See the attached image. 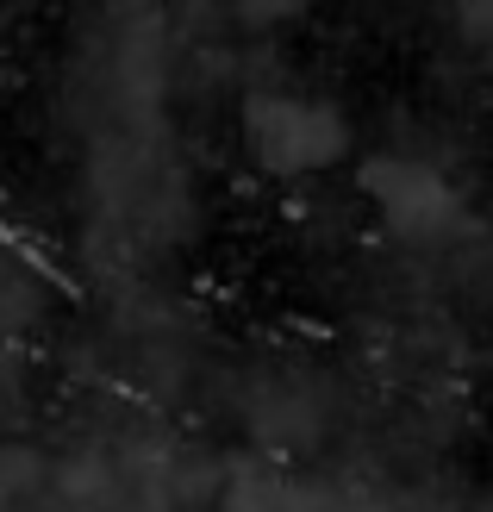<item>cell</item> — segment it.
<instances>
[{
    "mask_svg": "<svg viewBox=\"0 0 493 512\" xmlns=\"http://www.w3.org/2000/svg\"><path fill=\"white\" fill-rule=\"evenodd\" d=\"M244 144L269 175H319L350 150V125L325 94L263 88L244 100Z\"/></svg>",
    "mask_w": 493,
    "mask_h": 512,
    "instance_id": "6da1fadb",
    "label": "cell"
},
{
    "mask_svg": "<svg viewBox=\"0 0 493 512\" xmlns=\"http://www.w3.org/2000/svg\"><path fill=\"white\" fill-rule=\"evenodd\" d=\"M362 194L375 200L381 225L400 244H450L462 232V194L437 163L425 157H369L362 163Z\"/></svg>",
    "mask_w": 493,
    "mask_h": 512,
    "instance_id": "7a4b0ae2",
    "label": "cell"
},
{
    "mask_svg": "<svg viewBox=\"0 0 493 512\" xmlns=\"http://www.w3.org/2000/svg\"><path fill=\"white\" fill-rule=\"evenodd\" d=\"M250 425L263 431L269 444H281V450L313 444L319 431H325V394H319V381L300 375V369L263 375V381L250 388Z\"/></svg>",
    "mask_w": 493,
    "mask_h": 512,
    "instance_id": "3957f363",
    "label": "cell"
},
{
    "mask_svg": "<svg viewBox=\"0 0 493 512\" xmlns=\"http://www.w3.org/2000/svg\"><path fill=\"white\" fill-rule=\"evenodd\" d=\"M50 494V463L38 450H25V444H7L0 450V512H38Z\"/></svg>",
    "mask_w": 493,
    "mask_h": 512,
    "instance_id": "277c9868",
    "label": "cell"
},
{
    "mask_svg": "<svg viewBox=\"0 0 493 512\" xmlns=\"http://www.w3.org/2000/svg\"><path fill=\"white\" fill-rule=\"evenodd\" d=\"M213 13L231 19L238 32H275L300 13V0H213Z\"/></svg>",
    "mask_w": 493,
    "mask_h": 512,
    "instance_id": "5b68a950",
    "label": "cell"
},
{
    "mask_svg": "<svg viewBox=\"0 0 493 512\" xmlns=\"http://www.w3.org/2000/svg\"><path fill=\"white\" fill-rule=\"evenodd\" d=\"M462 13H469L475 32H487V38H493V0H462Z\"/></svg>",
    "mask_w": 493,
    "mask_h": 512,
    "instance_id": "8992f818",
    "label": "cell"
},
{
    "mask_svg": "<svg viewBox=\"0 0 493 512\" xmlns=\"http://www.w3.org/2000/svg\"><path fill=\"white\" fill-rule=\"evenodd\" d=\"M38 512H82V506H69V500H57V494H50V500H44Z\"/></svg>",
    "mask_w": 493,
    "mask_h": 512,
    "instance_id": "52a82bcc",
    "label": "cell"
}]
</instances>
